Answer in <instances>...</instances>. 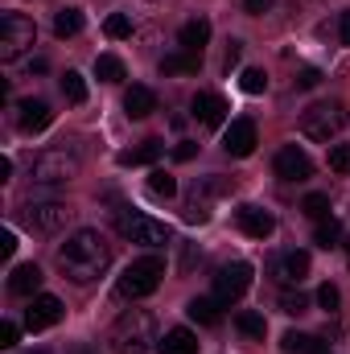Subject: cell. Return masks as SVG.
<instances>
[{
  "instance_id": "6da1fadb",
  "label": "cell",
  "mask_w": 350,
  "mask_h": 354,
  "mask_svg": "<svg viewBox=\"0 0 350 354\" xmlns=\"http://www.w3.org/2000/svg\"><path fill=\"white\" fill-rule=\"evenodd\" d=\"M58 268L75 280V284H91L111 268V243L99 231H75L62 248H58Z\"/></svg>"
},
{
  "instance_id": "7a4b0ae2",
  "label": "cell",
  "mask_w": 350,
  "mask_h": 354,
  "mask_svg": "<svg viewBox=\"0 0 350 354\" xmlns=\"http://www.w3.org/2000/svg\"><path fill=\"white\" fill-rule=\"evenodd\" d=\"M111 351L116 354H149L153 351V342H161L157 338V322H153V313L149 309H128L116 326H111Z\"/></svg>"
},
{
  "instance_id": "3957f363",
  "label": "cell",
  "mask_w": 350,
  "mask_h": 354,
  "mask_svg": "<svg viewBox=\"0 0 350 354\" xmlns=\"http://www.w3.org/2000/svg\"><path fill=\"white\" fill-rule=\"evenodd\" d=\"M161 276H165V260H157V256L132 260V264L124 268V276L116 280V297L120 301H140V297H149V292L161 288Z\"/></svg>"
},
{
  "instance_id": "277c9868",
  "label": "cell",
  "mask_w": 350,
  "mask_h": 354,
  "mask_svg": "<svg viewBox=\"0 0 350 354\" xmlns=\"http://www.w3.org/2000/svg\"><path fill=\"white\" fill-rule=\"evenodd\" d=\"M347 124H350V115L342 103H313V107L301 111V136H309L317 145H330L334 136H342Z\"/></svg>"
},
{
  "instance_id": "5b68a950",
  "label": "cell",
  "mask_w": 350,
  "mask_h": 354,
  "mask_svg": "<svg viewBox=\"0 0 350 354\" xmlns=\"http://www.w3.org/2000/svg\"><path fill=\"white\" fill-rule=\"evenodd\" d=\"M37 41V25L25 12H4L0 17V62H17L21 54H29Z\"/></svg>"
},
{
  "instance_id": "8992f818",
  "label": "cell",
  "mask_w": 350,
  "mask_h": 354,
  "mask_svg": "<svg viewBox=\"0 0 350 354\" xmlns=\"http://www.w3.org/2000/svg\"><path fill=\"white\" fill-rule=\"evenodd\" d=\"M79 169H83V165H79L75 153H66V149H46V153L33 157L29 177H33L37 185H66V181L79 177Z\"/></svg>"
},
{
  "instance_id": "52a82bcc",
  "label": "cell",
  "mask_w": 350,
  "mask_h": 354,
  "mask_svg": "<svg viewBox=\"0 0 350 354\" xmlns=\"http://www.w3.org/2000/svg\"><path fill=\"white\" fill-rule=\"evenodd\" d=\"M120 235L124 239H132V243H140V248H165L169 239H174V231L161 223V218H153V214H120Z\"/></svg>"
},
{
  "instance_id": "ba28073f",
  "label": "cell",
  "mask_w": 350,
  "mask_h": 354,
  "mask_svg": "<svg viewBox=\"0 0 350 354\" xmlns=\"http://www.w3.org/2000/svg\"><path fill=\"white\" fill-rule=\"evenodd\" d=\"M21 218H25V227H29V231L58 235V231L75 218V210H71L66 202H29V206L21 210Z\"/></svg>"
},
{
  "instance_id": "9c48e42d",
  "label": "cell",
  "mask_w": 350,
  "mask_h": 354,
  "mask_svg": "<svg viewBox=\"0 0 350 354\" xmlns=\"http://www.w3.org/2000/svg\"><path fill=\"white\" fill-rule=\"evenodd\" d=\"M248 288H252V264H248V260H231V264H223L214 272V297H219L223 305L239 301Z\"/></svg>"
},
{
  "instance_id": "30bf717a",
  "label": "cell",
  "mask_w": 350,
  "mask_h": 354,
  "mask_svg": "<svg viewBox=\"0 0 350 354\" xmlns=\"http://www.w3.org/2000/svg\"><path fill=\"white\" fill-rule=\"evenodd\" d=\"M62 301L58 297H50V292H37L33 301H29V309H25V330H33V334H42V330H50V326H58L62 322Z\"/></svg>"
},
{
  "instance_id": "8fae6325",
  "label": "cell",
  "mask_w": 350,
  "mask_h": 354,
  "mask_svg": "<svg viewBox=\"0 0 350 354\" xmlns=\"http://www.w3.org/2000/svg\"><path fill=\"white\" fill-rule=\"evenodd\" d=\"M272 169H276V177H280V181H305V177H313V161H309V153H305V149L284 145V149L276 153Z\"/></svg>"
},
{
  "instance_id": "7c38bea8",
  "label": "cell",
  "mask_w": 350,
  "mask_h": 354,
  "mask_svg": "<svg viewBox=\"0 0 350 354\" xmlns=\"http://www.w3.org/2000/svg\"><path fill=\"white\" fill-rule=\"evenodd\" d=\"M268 272H272V280H276V284L293 288V284H301V280L309 276V252H297V248H293V252H280V256L272 260Z\"/></svg>"
},
{
  "instance_id": "4fadbf2b",
  "label": "cell",
  "mask_w": 350,
  "mask_h": 354,
  "mask_svg": "<svg viewBox=\"0 0 350 354\" xmlns=\"http://www.w3.org/2000/svg\"><path fill=\"white\" fill-rule=\"evenodd\" d=\"M256 145H260V136H256V124L252 120H231V128L223 132V149L231 157H252Z\"/></svg>"
},
{
  "instance_id": "5bb4252c",
  "label": "cell",
  "mask_w": 350,
  "mask_h": 354,
  "mask_svg": "<svg viewBox=\"0 0 350 354\" xmlns=\"http://www.w3.org/2000/svg\"><path fill=\"white\" fill-rule=\"evenodd\" d=\"M235 223H239V231H243V235H252V239H268V235L276 231V218H272V210L252 206V202H243V206L235 210Z\"/></svg>"
},
{
  "instance_id": "9a60e30c",
  "label": "cell",
  "mask_w": 350,
  "mask_h": 354,
  "mask_svg": "<svg viewBox=\"0 0 350 354\" xmlns=\"http://www.w3.org/2000/svg\"><path fill=\"white\" fill-rule=\"evenodd\" d=\"M223 189H227L223 181H202V185L185 198L181 218H185V223H206V218H210V198H214V194H223Z\"/></svg>"
},
{
  "instance_id": "2e32d148",
  "label": "cell",
  "mask_w": 350,
  "mask_h": 354,
  "mask_svg": "<svg viewBox=\"0 0 350 354\" xmlns=\"http://www.w3.org/2000/svg\"><path fill=\"white\" fill-rule=\"evenodd\" d=\"M190 107H194V120H198V124H206V128H219V124L227 120V99H223V95H214V91H198Z\"/></svg>"
},
{
  "instance_id": "e0dca14e",
  "label": "cell",
  "mask_w": 350,
  "mask_h": 354,
  "mask_svg": "<svg viewBox=\"0 0 350 354\" xmlns=\"http://www.w3.org/2000/svg\"><path fill=\"white\" fill-rule=\"evenodd\" d=\"M17 111H21V128H25V132H46L50 120H54L50 103H42V99H21Z\"/></svg>"
},
{
  "instance_id": "ac0fdd59",
  "label": "cell",
  "mask_w": 350,
  "mask_h": 354,
  "mask_svg": "<svg viewBox=\"0 0 350 354\" xmlns=\"http://www.w3.org/2000/svg\"><path fill=\"white\" fill-rule=\"evenodd\" d=\"M37 288H42V268L37 264L12 268V276H8V292H17V297H37Z\"/></svg>"
},
{
  "instance_id": "d6986e66",
  "label": "cell",
  "mask_w": 350,
  "mask_h": 354,
  "mask_svg": "<svg viewBox=\"0 0 350 354\" xmlns=\"http://www.w3.org/2000/svg\"><path fill=\"white\" fill-rule=\"evenodd\" d=\"M157 354H198V338H194V330H185V326L165 330V338L157 342Z\"/></svg>"
},
{
  "instance_id": "ffe728a7",
  "label": "cell",
  "mask_w": 350,
  "mask_h": 354,
  "mask_svg": "<svg viewBox=\"0 0 350 354\" xmlns=\"http://www.w3.org/2000/svg\"><path fill=\"white\" fill-rule=\"evenodd\" d=\"M177 41H181V50H190V54H202V46L210 41V21H202V17L185 21V25H181V33H177Z\"/></svg>"
},
{
  "instance_id": "44dd1931",
  "label": "cell",
  "mask_w": 350,
  "mask_h": 354,
  "mask_svg": "<svg viewBox=\"0 0 350 354\" xmlns=\"http://www.w3.org/2000/svg\"><path fill=\"white\" fill-rule=\"evenodd\" d=\"M185 313H190L198 326H219V322H223V301H219V297H194V301L185 305Z\"/></svg>"
},
{
  "instance_id": "7402d4cb",
  "label": "cell",
  "mask_w": 350,
  "mask_h": 354,
  "mask_svg": "<svg viewBox=\"0 0 350 354\" xmlns=\"http://www.w3.org/2000/svg\"><path fill=\"white\" fill-rule=\"evenodd\" d=\"M124 111L132 115V120H145V115H153L157 111V95L149 87H132L124 95Z\"/></svg>"
},
{
  "instance_id": "603a6c76",
  "label": "cell",
  "mask_w": 350,
  "mask_h": 354,
  "mask_svg": "<svg viewBox=\"0 0 350 354\" xmlns=\"http://www.w3.org/2000/svg\"><path fill=\"white\" fill-rule=\"evenodd\" d=\"M198 66H202V54H190V50L161 58V75H198Z\"/></svg>"
},
{
  "instance_id": "cb8c5ba5",
  "label": "cell",
  "mask_w": 350,
  "mask_h": 354,
  "mask_svg": "<svg viewBox=\"0 0 350 354\" xmlns=\"http://www.w3.org/2000/svg\"><path fill=\"white\" fill-rule=\"evenodd\" d=\"M280 346H284V354H326V342H322V338L297 334V330H288V334L280 338Z\"/></svg>"
},
{
  "instance_id": "d4e9b609",
  "label": "cell",
  "mask_w": 350,
  "mask_h": 354,
  "mask_svg": "<svg viewBox=\"0 0 350 354\" xmlns=\"http://www.w3.org/2000/svg\"><path fill=\"white\" fill-rule=\"evenodd\" d=\"M161 153H165V145H161V140H140V149L120 153V165H153Z\"/></svg>"
},
{
  "instance_id": "484cf974",
  "label": "cell",
  "mask_w": 350,
  "mask_h": 354,
  "mask_svg": "<svg viewBox=\"0 0 350 354\" xmlns=\"http://www.w3.org/2000/svg\"><path fill=\"white\" fill-rule=\"evenodd\" d=\"M313 243H317V248H326V252H330V248H338V243H342V223H338V218H322V223H317V231H313Z\"/></svg>"
},
{
  "instance_id": "4316f807",
  "label": "cell",
  "mask_w": 350,
  "mask_h": 354,
  "mask_svg": "<svg viewBox=\"0 0 350 354\" xmlns=\"http://www.w3.org/2000/svg\"><path fill=\"white\" fill-rule=\"evenodd\" d=\"M235 326H239V334H248V338H264V330H268L264 313H256V309H239V313H235Z\"/></svg>"
},
{
  "instance_id": "83f0119b",
  "label": "cell",
  "mask_w": 350,
  "mask_h": 354,
  "mask_svg": "<svg viewBox=\"0 0 350 354\" xmlns=\"http://www.w3.org/2000/svg\"><path fill=\"white\" fill-rule=\"evenodd\" d=\"M79 29H83V12H79V8H62V12L54 17V33H58V37H75Z\"/></svg>"
},
{
  "instance_id": "f1b7e54d",
  "label": "cell",
  "mask_w": 350,
  "mask_h": 354,
  "mask_svg": "<svg viewBox=\"0 0 350 354\" xmlns=\"http://www.w3.org/2000/svg\"><path fill=\"white\" fill-rule=\"evenodd\" d=\"M95 75H99L103 83H120V79H124V62H120L116 54H99V58H95Z\"/></svg>"
},
{
  "instance_id": "f546056e",
  "label": "cell",
  "mask_w": 350,
  "mask_h": 354,
  "mask_svg": "<svg viewBox=\"0 0 350 354\" xmlns=\"http://www.w3.org/2000/svg\"><path fill=\"white\" fill-rule=\"evenodd\" d=\"M62 95H66V103H87V79L79 71H66L62 75Z\"/></svg>"
},
{
  "instance_id": "4dcf8cb0",
  "label": "cell",
  "mask_w": 350,
  "mask_h": 354,
  "mask_svg": "<svg viewBox=\"0 0 350 354\" xmlns=\"http://www.w3.org/2000/svg\"><path fill=\"white\" fill-rule=\"evenodd\" d=\"M301 210H305L313 223H322V218H330V198H326V194H305Z\"/></svg>"
},
{
  "instance_id": "1f68e13d",
  "label": "cell",
  "mask_w": 350,
  "mask_h": 354,
  "mask_svg": "<svg viewBox=\"0 0 350 354\" xmlns=\"http://www.w3.org/2000/svg\"><path fill=\"white\" fill-rule=\"evenodd\" d=\"M149 194H153V198H174L177 181L165 174V169H153V177H149Z\"/></svg>"
},
{
  "instance_id": "d6a6232c",
  "label": "cell",
  "mask_w": 350,
  "mask_h": 354,
  "mask_svg": "<svg viewBox=\"0 0 350 354\" xmlns=\"http://www.w3.org/2000/svg\"><path fill=\"white\" fill-rule=\"evenodd\" d=\"M239 87L248 91V95H264V91H268V75L252 66V71H243V75H239Z\"/></svg>"
},
{
  "instance_id": "836d02e7",
  "label": "cell",
  "mask_w": 350,
  "mask_h": 354,
  "mask_svg": "<svg viewBox=\"0 0 350 354\" xmlns=\"http://www.w3.org/2000/svg\"><path fill=\"white\" fill-rule=\"evenodd\" d=\"M103 33H107V37H116V41H120V37H128V33H132V21H128V17H124V12H111V17H107V21H103Z\"/></svg>"
},
{
  "instance_id": "e575fe53",
  "label": "cell",
  "mask_w": 350,
  "mask_h": 354,
  "mask_svg": "<svg viewBox=\"0 0 350 354\" xmlns=\"http://www.w3.org/2000/svg\"><path fill=\"white\" fill-rule=\"evenodd\" d=\"M330 169L342 174V177L350 174V145H334V149H330Z\"/></svg>"
},
{
  "instance_id": "d590c367",
  "label": "cell",
  "mask_w": 350,
  "mask_h": 354,
  "mask_svg": "<svg viewBox=\"0 0 350 354\" xmlns=\"http://www.w3.org/2000/svg\"><path fill=\"white\" fill-rule=\"evenodd\" d=\"M317 305H322L326 313H334V309L342 305V292H338L334 284H322V288H317Z\"/></svg>"
},
{
  "instance_id": "8d00e7d4",
  "label": "cell",
  "mask_w": 350,
  "mask_h": 354,
  "mask_svg": "<svg viewBox=\"0 0 350 354\" xmlns=\"http://www.w3.org/2000/svg\"><path fill=\"white\" fill-rule=\"evenodd\" d=\"M309 309V297L305 292H284L280 297V313H305Z\"/></svg>"
},
{
  "instance_id": "74e56055",
  "label": "cell",
  "mask_w": 350,
  "mask_h": 354,
  "mask_svg": "<svg viewBox=\"0 0 350 354\" xmlns=\"http://www.w3.org/2000/svg\"><path fill=\"white\" fill-rule=\"evenodd\" d=\"M317 83H322V71H313V66L297 75V91H313V87H317Z\"/></svg>"
},
{
  "instance_id": "f35d334b",
  "label": "cell",
  "mask_w": 350,
  "mask_h": 354,
  "mask_svg": "<svg viewBox=\"0 0 350 354\" xmlns=\"http://www.w3.org/2000/svg\"><path fill=\"white\" fill-rule=\"evenodd\" d=\"M17 334H21V330H17V322H0V346H4V351H8V346H17Z\"/></svg>"
},
{
  "instance_id": "ab89813d",
  "label": "cell",
  "mask_w": 350,
  "mask_h": 354,
  "mask_svg": "<svg viewBox=\"0 0 350 354\" xmlns=\"http://www.w3.org/2000/svg\"><path fill=\"white\" fill-rule=\"evenodd\" d=\"M194 157H198V145L194 140H181L174 149V161H194Z\"/></svg>"
},
{
  "instance_id": "60d3db41",
  "label": "cell",
  "mask_w": 350,
  "mask_h": 354,
  "mask_svg": "<svg viewBox=\"0 0 350 354\" xmlns=\"http://www.w3.org/2000/svg\"><path fill=\"white\" fill-rule=\"evenodd\" d=\"M12 252H17V235H12V231H0V256L8 260Z\"/></svg>"
},
{
  "instance_id": "b9f144b4",
  "label": "cell",
  "mask_w": 350,
  "mask_h": 354,
  "mask_svg": "<svg viewBox=\"0 0 350 354\" xmlns=\"http://www.w3.org/2000/svg\"><path fill=\"white\" fill-rule=\"evenodd\" d=\"M243 8H248L252 17H264V12L272 8V0H243Z\"/></svg>"
},
{
  "instance_id": "7bdbcfd3",
  "label": "cell",
  "mask_w": 350,
  "mask_h": 354,
  "mask_svg": "<svg viewBox=\"0 0 350 354\" xmlns=\"http://www.w3.org/2000/svg\"><path fill=\"white\" fill-rule=\"evenodd\" d=\"M338 37H342V46H350V8L338 17Z\"/></svg>"
},
{
  "instance_id": "ee69618b",
  "label": "cell",
  "mask_w": 350,
  "mask_h": 354,
  "mask_svg": "<svg viewBox=\"0 0 350 354\" xmlns=\"http://www.w3.org/2000/svg\"><path fill=\"white\" fill-rule=\"evenodd\" d=\"M235 62H239V41H231V50H227V71H231Z\"/></svg>"
},
{
  "instance_id": "f6af8a7d",
  "label": "cell",
  "mask_w": 350,
  "mask_h": 354,
  "mask_svg": "<svg viewBox=\"0 0 350 354\" xmlns=\"http://www.w3.org/2000/svg\"><path fill=\"white\" fill-rule=\"evenodd\" d=\"M8 177H12V161H8V157H0V181H8Z\"/></svg>"
},
{
  "instance_id": "bcb514c9",
  "label": "cell",
  "mask_w": 350,
  "mask_h": 354,
  "mask_svg": "<svg viewBox=\"0 0 350 354\" xmlns=\"http://www.w3.org/2000/svg\"><path fill=\"white\" fill-rule=\"evenodd\" d=\"M347 256H350V239H347Z\"/></svg>"
}]
</instances>
